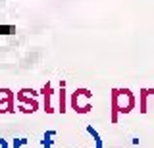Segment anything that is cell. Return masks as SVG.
I'll use <instances>...</instances> for the list:
<instances>
[{
  "mask_svg": "<svg viewBox=\"0 0 154 148\" xmlns=\"http://www.w3.org/2000/svg\"><path fill=\"white\" fill-rule=\"evenodd\" d=\"M135 106V100H133V94L131 90L127 89H116L114 90V110L116 112H131Z\"/></svg>",
  "mask_w": 154,
  "mask_h": 148,
  "instance_id": "1",
  "label": "cell"
},
{
  "mask_svg": "<svg viewBox=\"0 0 154 148\" xmlns=\"http://www.w3.org/2000/svg\"><path fill=\"white\" fill-rule=\"evenodd\" d=\"M54 137H56V131H46L45 137H42V146H45V148H52V142H54L52 138H54Z\"/></svg>",
  "mask_w": 154,
  "mask_h": 148,
  "instance_id": "4",
  "label": "cell"
},
{
  "mask_svg": "<svg viewBox=\"0 0 154 148\" xmlns=\"http://www.w3.org/2000/svg\"><path fill=\"white\" fill-rule=\"evenodd\" d=\"M23 144H27V138H16L14 144H12V148H21Z\"/></svg>",
  "mask_w": 154,
  "mask_h": 148,
  "instance_id": "5",
  "label": "cell"
},
{
  "mask_svg": "<svg viewBox=\"0 0 154 148\" xmlns=\"http://www.w3.org/2000/svg\"><path fill=\"white\" fill-rule=\"evenodd\" d=\"M0 148H8V142L4 138H0Z\"/></svg>",
  "mask_w": 154,
  "mask_h": 148,
  "instance_id": "6",
  "label": "cell"
},
{
  "mask_svg": "<svg viewBox=\"0 0 154 148\" xmlns=\"http://www.w3.org/2000/svg\"><path fill=\"white\" fill-rule=\"evenodd\" d=\"M87 133L93 137V140H94V148H102V138H100L98 131H96L93 125H87Z\"/></svg>",
  "mask_w": 154,
  "mask_h": 148,
  "instance_id": "3",
  "label": "cell"
},
{
  "mask_svg": "<svg viewBox=\"0 0 154 148\" xmlns=\"http://www.w3.org/2000/svg\"><path fill=\"white\" fill-rule=\"evenodd\" d=\"M89 100H91V92H89V90H85V89L75 90V92L71 94V106H73L75 112L85 113V112H89V110H91Z\"/></svg>",
  "mask_w": 154,
  "mask_h": 148,
  "instance_id": "2",
  "label": "cell"
}]
</instances>
